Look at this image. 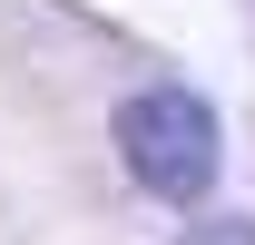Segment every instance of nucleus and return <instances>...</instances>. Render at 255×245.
Returning a JSON list of instances; mask_svg holds the SVG:
<instances>
[{
	"instance_id": "f257e3e1",
	"label": "nucleus",
	"mask_w": 255,
	"mask_h": 245,
	"mask_svg": "<svg viewBox=\"0 0 255 245\" xmlns=\"http://www.w3.org/2000/svg\"><path fill=\"white\" fill-rule=\"evenodd\" d=\"M108 137H118V167L157 206H196L206 186H216V167H226V127H216V108L196 89H177V79H157V89H128L118 98V118H108Z\"/></svg>"
},
{
	"instance_id": "f03ea898",
	"label": "nucleus",
	"mask_w": 255,
	"mask_h": 245,
	"mask_svg": "<svg viewBox=\"0 0 255 245\" xmlns=\"http://www.w3.org/2000/svg\"><path fill=\"white\" fill-rule=\"evenodd\" d=\"M177 245H255V216H196Z\"/></svg>"
}]
</instances>
